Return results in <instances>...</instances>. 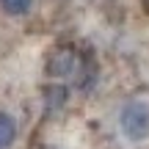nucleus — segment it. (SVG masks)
<instances>
[{"instance_id":"7ed1b4c3","label":"nucleus","mask_w":149,"mask_h":149,"mask_svg":"<svg viewBox=\"0 0 149 149\" xmlns=\"http://www.w3.org/2000/svg\"><path fill=\"white\" fill-rule=\"evenodd\" d=\"M14 141H17V119L0 111V149H8Z\"/></svg>"},{"instance_id":"20e7f679","label":"nucleus","mask_w":149,"mask_h":149,"mask_svg":"<svg viewBox=\"0 0 149 149\" xmlns=\"http://www.w3.org/2000/svg\"><path fill=\"white\" fill-rule=\"evenodd\" d=\"M0 8L11 17H22L33 8V0H0Z\"/></svg>"},{"instance_id":"f03ea898","label":"nucleus","mask_w":149,"mask_h":149,"mask_svg":"<svg viewBox=\"0 0 149 149\" xmlns=\"http://www.w3.org/2000/svg\"><path fill=\"white\" fill-rule=\"evenodd\" d=\"M83 72V61H80V55L74 53L72 47H58L50 53L47 58V74L50 77H77V74Z\"/></svg>"},{"instance_id":"f257e3e1","label":"nucleus","mask_w":149,"mask_h":149,"mask_svg":"<svg viewBox=\"0 0 149 149\" xmlns=\"http://www.w3.org/2000/svg\"><path fill=\"white\" fill-rule=\"evenodd\" d=\"M119 127L127 141H144L149 135V105L146 102H127L119 113Z\"/></svg>"}]
</instances>
